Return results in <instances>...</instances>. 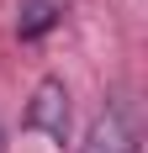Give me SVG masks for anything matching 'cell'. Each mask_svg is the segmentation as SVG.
Instances as JSON below:
<instances>
[{"label": "cell", "instance_id": "cell-1", "mask_svg": "<svg viewBox=\"0 0 148 153\" xmlns=\"http://www.w3.org/2000/svg\"><path fill=\"white\" fill-rule=\"evenodd\" d=\"M21 127H27V132H43L53 148L69 143V85H64L58 74L37 79V90H32V100H27Z\"/></svg>", "mask_w": 148, "mask_h": 153}, {"label": "cell", "instance_id": "cell-2", "mask_svg": "<svg viewBox=\"0 0 148 153\" xmlns=\"http://www.w3.org/2000/svg\"><path fill=\"white\" fill-rule=\"evenodd\" d=\"M79 153H138V127H132V106L127 100H111V106L90 122Z\"/></svg>", "mask_w": 148, "mask_h": 153}, {"label": "cell", "instance_id": "cell-3", "mask_svg": "<svg viewBox=\"0 0 148 153\" xmlns=\"http://www.w3.org/2000/svg\"><path fill=\"white\" fill-rule=\"evenodd\" d=\"M64 11H69V0H16V37L21 42H43L64 21Z\"/></svg>", "mask_w": 148, "mask_h": 153}]
</instances>
